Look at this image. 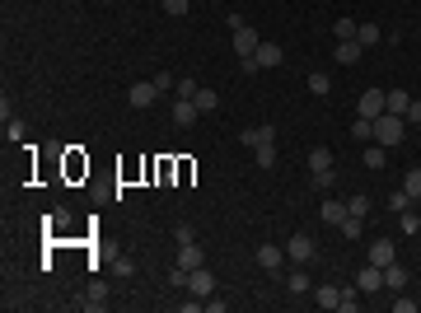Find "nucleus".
I'll list each match as a JSON object with an SVG mask.
<instances>
[{
	"label": "nucleus",
	"mask_w": 421,
	"mask_h": 313,
	"mask_svg": "<svg viewBox=\"0 0 421 313\" xmlns=\"http://www.w3.org/2000/svg\"><path fill=\"white\" fill-rule=\"evenodd\" d=\"M356 290H361V295H379V290H384V266L365 262V266H361V276H356Z\"/></svg>",
	"instance_id": "nucleus-4"
},
{
	"label": "nucleus",
	"mask_w": 421,
	"mask_h": 313,
	"mask_svg": "<svg viewBox=\"0 0 421 313\" xmlns=\"http://www.w3.org/2000/svg\"><path fill=\"white\" fill-rule=\"evenodd\" d=\"M286 290H290V295H304V290H309V276H304V271L295 266V271L286 276Z\"/></svg>",
	"instance_id": "nucleus-27"
},
{
	"label": "nucleus",
	"mask_w": 421,
	"mask_h": 313,
	"mask_svg": "<svg viewBox=\"0 0 421 313\" xmlns=\"http://www.w3.org/2000/svg\"><path fill=\"white\" fill-rule=\"evenodd\" d=\"M356 19H337V28H333V33H337V42H346V38H356Z\"/></svg>",
	"instance_id": "nucleus-33"
},
{
	"label": "nucleus",
	"mask_w": 421,
	"mask_h": 313,
	"mask_svg": "<svg viewBox=\"0 0 421 313\" xmlns=\"http://www.w3.org/2000/svg\"><path fill=\"white\" fill-rule=\"evenodd\" d=\"M314 304H318V309H342V290H337V286H318L314 290Z\"/></svg>",
	"instance_id": "nucleus-15"
},
{
	"label": "nucleus",
	"mask_w": 421,
	"mask_h": 313,
	"mask_svg": "<svg viewBox=\"0 0 421 313\" xmlns=\"http://www.w3.org/2000/svg\"><path fill=\"white\" fill-rule=\"evenodd\" d=\"M263 66H258V56H239V75H258Z\"/></svg>",
	"instance_id": "nucleus-37"
},
{
	"label": "nucleus",
	"mask_w": 421,
	"mask_h": 313,
	"mask_svg": "<svg viewBox=\"0 0 421 313\" xmlns=\"http://www.w3.org/2000/svg\"><path fill=\"white\" fill-rule=\"evenodd\" d=\"M365 262H374V266H389V262H398L394 238H374V243H370V253H365Z\"/></svg>",
	"instance_id": "nucleus-8"
},
{
	"label": "nucleus",
	"mask_w": 421,
	"mask_h": 313,
	"mask_svg": "<svg viewBox=\"0 0 421 313\" xmlns=\"http://www.w3.org/2000/svg\"><path fill=\"white\" fill-rule=\"evenodd\" d=\"M169 286H187V271L178 266V262H173V271H169Z\"/></svg>",
	"instance_id": "nucleus-42"
},
{
	"label": "nucleus",
	"mask_w": 421,
	"mask_h": 313,
	"mask_svg": "<svg viewBox=\"0 0 421 313\" xmlns=\"http://www.w3.org/2000/svg\"><path fill=\"white\" fill-rule=\"evenodd\" d=\"M286 258H290V262H314V258H318V238H314V234H290Z\"/></svg>",
	"instance_id": "nucleus-2"
},
{
	"label": "nucleus",
	"mask_w": 421,
	"mask_h": 313,
	"mask_svg": "<svg viewBox=\"0 0 421 313\" xmlns=\"http://www.w3.org/2000/svg\"><path fill=\"white\" fill-rule=\"evenodd\" d=\"M309 94H314V99H328V94H333V79L323 75V71H314V75H309Z\"/></svg>",
	"instance_id": "nucleus-23"
},
{
	"label": "nucleus",
	"mask_w": 421,
	"mask_h": 313,
	"mask_svg": "<svg viewBox=\"0 0 421 313\" xmlns=\"http://www.w3.org/2000/svg\"><path fill=\"white\" fill-rule=\"evenodd\" d=\"M323 168H333V150L314 145V150H309V173H323Z\"/></svg>",
	"instance_id": "nucleus-22"
},
{
	"label": "nucleus",
	"mask_w": 421,
	"mask_h": 313,
	"mask_svg": "<svg viewBox=\"0 0 421 313\" xmlns=\"http://www.w3.org/2000/svg\"><path fill=\"white\" fill-rule=\"evenodd\" d=\"M127 103H132V108H155L159 103V84H155V79L132 84V89H127Z\"/></svg>",
	"instance_id": "nucleus-3"
},
{
	"label": "nucleus",
	"mask_w": 421,
	"mask_h": 313,
	"mask_svg": "<svg viewBox=\"0 0 421 313\" xmlns=\"http://www.w3.org/2000/svg\"><path fill=\"white\" fill-rule=\"evenodd\" d=\"M333 183H337V173H333V168H323V173H309V187H318V192H328Z\"/></svg>",
	"instance_id": "nucleus-30"
},
{
	"label": "nucleus",
	"mask_w": 421,
	"mask_h": 313,
	"mask_svg": "<svg viewBox=\"0 0 421 313\" xmlns=\"http://www.w3.org/2000/svg\"><path fill=\"white\" fill-rule=\"evenodd\" d=\"M80 309H89V313H99V309H108V290L104 286H89L84 290V299H75Z\"/></svg>",
	"instance_id": "nucleus-14"
},
{
	"label": "nucleus",
	"mask_w": 421,
	"mask_h": 313,
	"mask_svg": "<svg viewBox=\"0 0 421 313\" xmlns=\"http://www.w3.org/2000/svg\"><path fill=\"white\" fill-rule=\"evenodd\" d=\"M402 122H412V127H421V99H412V103H407V112H402Z\"/></svg>",
	"instance_id": "nucleus-38"
},
{
	"label": "nucleus",
	"mask_w": 421,
	"mask_h": 313,
	"mask_svg": "<svg viewBox=\"0 0 421 313\" xmlns=\"http://www.w3.org/2000/svg\"><path fill=\"white\" fill-rule=\"evenodd\" d=\"M173 243H197V229L192 225H173Z\"/></svg>",
	"instance_id": "nucleus-35"
},
{
	"label": "nucleus",
	"mask_w": 421,
	"mask_h": 313,
	"mask_svg": "<svg viewBox=\"0 0 421 313\" xmlns=\"http://www.w3.org/2000/svg\"><path fill=\"white\" fill-rule=\"evenodd\" d=\"M178 266H183V271H197V266H202V262H206V253H202V243H178Z\"/></svg>",
	"instance_id": "nucleus-12"
},
{
	"label": "nucleus",
	"mask_w": 421,
	"mask_h": 313,
	"mask_svg": "<svg viewBox=\"0 0 421 313\" xmlns=\"http://www.w3.org/2000/svg\"><path fill=\"white\" fill-rule=\"evenodd\" d=\"M407 206H412V197H407V192H389V210H394V215H402Z\"/></svg>",
	"instance_id": "nucleus-32"
},
{
	"label": "nucleus",
	"mask_w": 421,
	"mask_h": 313,
	"mask_svg": "<svg viewBox=\"0 0 421 313\" xmlns=\"http://www.w3.org/2000/svg\"><path fill=\"white\" fill-rule=\"evenodd\" d=\"M5 140H24V122H5Z\"/></svg>",
	"instance_id": "nucleus-41"
},
{
	"label": "nucleus",
	"mask_w": 421,
	"mask_h": 313,
	"mask_svg": "<svg viewBox=\"0 0 421 313\" xmlns=\"http://www.w3.org/2000/svg\"><path fill=\"white\" fill-rule=\"evenodd\" d=\"M239 140H243L248 150H258V145H272V140H276V127H248L243 136H239Z\"/></svg>",
	"instance_id": "nucleus-13"
},
{
	"label": "nucleus",
	"mask_w": 421,
	"mask_h": 313,
	"mask_svg": "<svg viewBox=\"0 0 421 313\" xmlns=\"http://www.w3.org/2000/svg\"><path fill=\"white\" fill-rule=\"evenodd\" d=\"M398 229H402V234H421V215L412 206L402 210V215H398Z\"/></svg>",
	"instance_id": "nucleus-25"
},
{
	"label": "nucleus",
	"mask_w": 421,
	"mask_h": 313,
	"mask_svg": "<svg viewBox=\"0 0 421 313\" xmlns=\"http://www.w3.org/2000/svg\"><path fill=\"white\" fill-rule=\"evenodd\" d=\"M356 42H361V47H374V42H384V28H379V24H361V28H356Z\"/></svg>",
	"instance_id": "nucleus-20"
},
{
	"label": "nucleus",
	"mask_w": 421,
	"mask_h": 313,
	"mask_svg": "<svg viewBox=\"0 0 421 313\" xmlns=\"http://www.w3.org/2000/svg\"><path fill=\"white\" fill-rule=\"evenodd\" d=\"M384 159H389V150L374 145V150H365V168H384Z\"/></svg>",
	"instance_id": "nucleus-31"
},
{
	"label": "nucleus",
	"mask_w": 421,
	"mask_h": 313,
	"mask_svg": "<svg viewBox=\"0 0 421 313\" xmlns=\"http://www.w3.org/2000/svg\"><path fill=\"white\" fill-rule=\"evenodd\" d=\"M318 215H323L328 225H337V229H342V220H346V201H323V210H318Z\"/></svg>",
	"instance_id": "nucleus-21"
},
{
	"label": "nucleus",
	"mask_w": 421,
	"mask_h": 313,
	"mask_svg": "<svg viewBox=\"0 0 421 313\" xmlns=\"http://www.w3.org/2000/svg\"><path fill=\"white\" fill-rule=\"evenodd\" d=\"M361 52H365V47H361L356 38H346V42H337V61H342V66H356V61H361Z\"/></svg>",
	"instance_id": "nucleus-19"
},
{
	"label": "nucleus",
	"mask_w": 421,
	"mask_h": 313,
	"mask_svg": "<svg viewBox=\"0 0 421 313\" xmlns=\"http://www.w3.org/2000/svg\"><path fill=\"white\" fill-rule=\"evenodd\" d=\"M173 89H178V99H192V94H197L202 84H197V79H192V75H183V79H178V84H173Z\"/></svg>",
	"instance_id": "nucleus-34"
},
{
	"label": "nucleus",
	"mask_w": 421,
	"mask_h": 313,
	"mask_svg": "<svg viewBox=\"0 0 421 313\" xmlns=\"http://www.w3.org/2000/svg\"><path fill=\"white\" fill-rule=\"evenodd\" d=\"M253 56H258V66H263V71H276V66L286 61V47H281V42H272V38H263Z\"/></svg>",
	"instance_id": "nucleus-5"
},
{
	"label": "nucleus",
	"mask_w": 421,
	"mask_h": 313,
	"mask_svg": "<svg viewBox=\"0 0 421 313\" xmlns=\"http://www.w3.org/2000/svg\"><path fill=\"white\" fill-rule=\"evenodd\" d=\"M342 234L346 238H361V220H356V215H346V220H342Z\"/></svg>",
	"instance_id": "nucleus-39"
},
{
	"label": "nucleus",
	"mask_w": 421,
	"mask_h": 313,
	"mask_svg": "<svg viewBox=\"0 0 421 313\" xmlns=\"http://www.w3.org/2000/svg\"><path fill=\"white\" fill-rule=\"evenodd\" d=\"M402 192H407L412 201H421V168H412V173L402 178Z\"/></svg>",
	"instance_id": "nucleus-29"
},
{
	"label": "nucleus",
	"mask_w": 421,
	"mask_h": 313,
	"mask_svg": "<svg viewBox=\"0 0 421 313\" xmlns=\"http://www.w3.org/2000/svg\"><path fill=\"white\" fill-rule=\"evenodd\" d=\"M407 286V266H398V262H389V266H384V290H402Z\"/></svg>",
	"instance_id": "nucleus-17"
},
{
	"label": "nucleus",
	"mask_w": 421,
	"mask_h": 313,
	"mask_svg": "<svg viewBox=\"0 0 421 313\" xmlns=\"http://www.w3.org/2000/svg\"><path fill=\"white\" fill-rule=\"evenodd\" d=\"M192 103L202 108V112H215V108H220V94H215V89H197V94H192Z\"/></svg>",
	"instance_id": "nucleus-24"
},
{
	"label": "nucleus",
	"mask_w": 421,
	"mask_h": 313,
	"mask_svg": "<svg viewBox=\"0 0 421 313\" xmlns=\"http://www.w3.org/2000/svg\"><path fill=\"white\" fill-rule=\"evenodd\" d=\"M187 290H192L197 299H206V295H215V271H206V266L187 271Z\"/></svg>",
	"instance_id": "nucleus-6"
},
{
	"label": "nucleus",
	"mask_w": 421,
	"mask_h": 313,
	"mask_svg": "<svg viewBox=\"0 0 421 313\" xmlns=\"http://www.w3.org/2000/svg\"><path fill=\"white\" fill-rule=\"evenodd\" d=\"M379 112H384V89H365L361 103H356V117H370V122H374Z\"/></svg>",
	"instance_id": "nucleus-9"
},
{
	"label": "nucleus",
	"mask_w": 421,
	"mask_h": 313,
	"mask_svg": "<svg viewBox=\"0 0 421 313\" xmlns=\"http://www.w3.org/2000/svg\"><path fill=\"white\" fill-rule=\"evenodd\" d=\"M394 313H417V299H394Z\"/></svg>",
	"instance_id": "nucleus-43"
},
{
	"label": "nucleus",
	"mask_w": 421,
	"mask_h": 313,
	"mask_svg": "<svg viewBox=\"0 0 421 313\" xmlns=\"http://www.w3.org/2000/svg\"><path fill=\"white\" fill-rule=\"evenodd\" d=\"M402 131H407V122H402L398 112H379V117H374V145L394 150L398 140H402Z\"/></svg>",
	"instance_id": "nucleus-1"
},
{
	"label": "nucleus",
	"mask_w": 421,
	"mask_h": 313,
	"mask_svg": "<svg viewBox=\"0 0 421 313\" xmlns=\"http://www.w3.org/2000/svg\"><path fill=\"white\" fill-rule=\"evenodd\" d=\"M361 309V299H356V290H342V313H356Z\"/></svg>",
	"instance_id": "nucleus-40"
},
{
	"label": "nucleus",
	"mask_w": 421,
	"mask_h": 313,
	"mask_svg": "<svg viewBox=\"0 0 421 313\" xmlns=\"http://www.w3.org/2000/svg\"><path fill=\"white\" fill-rule=\"evenodd\" d=\"M370 206H374V201H370L365 192H351V197H346V215H356V220H365Z\"/></svg>",
	"instance_id": "nucleus-18"
},
{
	"label": "nucleus",
	"mask_w": 421,
	"mask_h": 313,
	"mask_svg": "<svg viewBox=\"0 0 421 313\" xmlns=\"http://www.w3.org/2000/svg\"><path fill=\"white\" fill-rule=\"evenodd\" d=\"M286 262H290L286 248H276V243H263V248H258V266H263V271H272V276H276Z\"/></svg>",
	"instance_id": "nucleus-7"
},
{
	"label": "nucleus",
	"mask_w": 421,
	"mask_h": 313,
	"mask_svg": "<svg viewBox=\"0 0 421 313\" xmlns=\"http://www.w3.org/2000/svg\"><path fill=\"white\" fill-rule=\"evenodd\" d=\"M351 140H374V122H370V117H356V122H351Z\"/></svg>",
	"instance_id": "nucleus-26"
},
{
	"label": "nucleus",
	"mask_w": 421,
	"mask_h": 313,
	"mask_svg": "<svg viewBox=\"0 0 421 313\" xmlns=\"http://www.w3.org/2000/svg\"><path fill=\"white\" fill-rule=\"evenodd\" d=\"M197 112H202V108L192 103V99H173V108H169L173 127H192V122H197Z\"/></svg>",
	"instance_id": "nucleus-11"
},
{
	"label": "nucleus",
	"mask_w": 421,
	"mask_h": 313,
	"mask_svg": "<svg viewBox=\"0 0 421 313\" xmlns=\"http://www.w3.org/2000/svg\"><path fill=\"white\" fill-rule=\"evenodd\" d=\"M187 5H192V0H159L164 14H187Z\"/></svg>",
	"instance_id": "nucleus-36"
},
{
	"label": "nucleus",
	"mask_w": 421,
	"mask_h": 313,
	"mask_svg": "<svg viewBox=\"0 0 421 313\" xmlns=\"http://www.w3.org/2000/svg\"><path fill=\"white\" fill-rule=\"evenodd\" d=\"M253 159H258V168H272V164H276V140H272V145H258Z\"/></svg>",
	"instance_id": "nucleus-28"
},
{
	"label": "nucleus",
	"mask_w": 421,
	"mask_h": 313,
	"mask_svg": "<svg viewBox=\"0 0 421 313\" xmlns=\"http://www.w3.org/2000/svg\"><path fill=\"white\" fill-rule=\"evenodd\" d=\"M407 103H412V94H407V89H389V94H384V112H398V117H402Z\"/></svg>",
	"instance_id": "nucleus-16"
},
{
	"label": "nucleus",
	"mask_w": 421,
	"mask_h": 313,
	"mask_svg": "<svg viewBox=\"0 0 421 313\" xmlns=\"http://www.w3.org/2000/svg\"><path fill=\"white\" fill-rule=\"evenodd\" d=\"M258 42H263V38H258V28H234V56H253L258 52Z\"/></svg>",
	"instance_id": "nucleus-10"
}]
</instances>
